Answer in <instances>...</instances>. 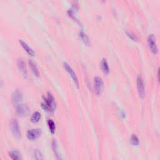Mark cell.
<instances>
[{
	"label": "cell",
	"mask_w": 160,
	"mask_h": 160,
	"mask_svg": "<svg viewBox=\"0 0 160 160\" xmlns=\"http://www.w3.org/2000/svg\"><path fill=\"white\" fill-rule=\"evenodd\" d=\"M48 125L51 133H55L56 130V126L54 121H53L52 120H49L48 121Z\"/></svg>",
	"instance_id": "cell-19"
},
{
	"label": "cell",
	"mask_w": 160,
	"mask_h": 160,
	"mask_svg": "<svg viewBox=\"0 0 160 160\" xmlns=\"http://www.w3.org/2000/svg\"><path fill=\"white\" fill-rule=\"evenodd\" d=\"M40 119H41L40 113H39L38 112H36L33 114L31 120L33 123H37L38 122H39Z\"/></svg>",
	"instance_id": "cell-17"
},
{
	"label": "cell",
	"mask_w": 160,
	"mask_h": 160,
	"mask_svg": "<svg viewBox=\"0 0 160 160\" xmlns=\"http://www.w3.org/2000/svg\"><path fill=\"white\" fill-rule=\"evenodd\" d=\"M41 134V131L40 129H32L28 131L27 134V138L30 140H35L37 138H38Z\"/></svg>",
	"instance_id": "cell-8"
},
{
	"label": "cell",
	"mask_w": 160,
	"mask_h": 160,
	"mask_svg": "<svg viewBox=\"0 0 160 160\" xmlns=\"http://www.w3.org/2000/svg\"><path fill=\"white\" fill-rule=\"evenodd\" d=\"M16 112L19 116H26L30 115V109L24 104H19L16 108Z\"/></svg>",
	"instance_id": "cell-3"
},
{
	"label": "cell",
	"mask_w": 160,
	"mask_h": 160,
	"mask_svg": "<svg viewBox=\"0 0 160 160\" xmlns=\"http://www.w3.org/2000/svg\"><path fill=\"white\" fill-rule=\"evenodd\" d=\"M52 149L53 152H54L55 156H56V158L57 160H63L62 156L60 153V151L58 150V146L57 141L55 140H53L52 141Z\"/></svg>",
	"instance_id": "cell-12"
},
{
	"label": "cell",
	"mask_w": 160,
	"mask_h": 160,
	"mask_svg": "<svg viewBox=\"0 0 160 160\" xmlns=\"http://www.w3.org/2000/svg\"><path fill=\"white\" fill-rule=\"evenodd\" d=\"M23 99V94L22 92L19 90H15L12 94V101L15 104L19 103Z\"/></svg>",
	"instance_id": "cell-9"
},
{
	"label": "cell",
	"mask_w": 160,
	"mask_h": 160,
	"mask_svg": "<svg viewBox=\"0 0 160 160\" xmlns=\"http://www.w3.org/2000/svg\"><path fill=\"white\" fill-rule=\"evenodd\" d=\"M19 43L21 45V46L23 48V49L27 52V53L28 55H30V56H32V57H34L35 55V51L33 50V49L30 47L27 43H26L25 41H24L23 40H19Z\"/></svg>",
	"instance_id": "cell-10"
},
{
	"label": "cell",
	"mask_w": 160,
	"mask_h": 160,
	"mask_svg": "<svg viewBox=\"0 0 160 160\" xmlns=\"http://www.w3.org/2000/svg\"><path fill=\"white\" fill-rule=\"evenodd\" d=\"M101 69L103 70V71L106 73V74H108L110 71V69H109V66H108V63L107 62V61H106V59L103 58L101 61Z\"/></svg>",
	"instance_id": "cell-13"
},
{
	"label": "cell",
	"mask_w": 160,
	"mask_h": 160,
	"mask_svg": "<svg viewBox=\"0 0 160 160\" xmlns=\"http://www.w3.org/2000/svg\"><path fill=\"white\" fill-rule=\"evenodd\" d=\"M11 131L13 137L16 139H19L21 137V133L19 123L16 119H12L10 123Z\"/></svg>",
	"instance_id": "cell-2"
},
{
	"label": "cell",
	"mask_w": 160,
	"mask_h": 160,
	"mask_svg": "<svg viewBox=\"0 0 160 160\" xmlns=\"http://www.w3.org/2000/svg\"><path fill=\"white\" fill-rule=\"evenodd\" d=\"M29 65H30V67L31 68L32 71L34 73V74L36 76H39L40 72H39V70H38L36 64L32 60H29Z\"/></svg>",
	"instance_id": "cell-14"
},
{
	"label": "cell",
	"mask_w": 160,
	"mask_h": 160,
	"mask_svg": "<svg viewBox=\"0 0 160 160\" xmlns=\"http://www.w3.org/2000/svg\"><path fill=\"white\" fill-rule=\"evenodd\" d=\"M94 86H95V90L96 95H101L104 89V83L101 78L99 76L95 77Z\"/></svg>",
	"instance_id": "cell-4"
},
{
	"label": "cell",
	"mask_w": 160,
	"mask_h": 160,
	"mask_svg": "<svg viewBox=\"0 0 160 160\" xmlns=\"http://www.w3.org/2000/svg\"><path fill=\"white\" fill-rule=\"evenodd\" d=\"M17 65H18V67L19 71L23 74V75L24 77H27L28 71H27V69H26V64H25L24 61L21 59H19L17 61Z\"/></svg>",
	"instance_id": "cell-11"
},
{
	"label": "cell",
	"mask_w": 160,
	"mask_h": 160,
	"mask_svg": "<svg viewBox=\"0 0 160 160\" xmlns=\"http://www.w3.org/2000/svg\"><path fill=\"white\" fill-rule=\"evenodd\" d=\"M79 36L85 44H90V41L89 37L88 36V35L86 34V33L83 30H82L79 32Z\"/></svg>",
	"instance_id": "cell-16"
},
{
	"label": "cell",
	"mask_w": 160,
	"mask_h": 160,
	"mask_svg": "<svg viewBox=\"0 0 160 160\" xmlns=\"http://www.w3.org/2000/svg\"><path fill=\"white\" fill-rule=\"evenodd\" d=\"M63 66H64L65 69L66 70V71L69 73V74L71 76V78H72V79L73 80V82H74L75 85L77 86V88H79L78 79L76 74L74 73V71L73 69V68L70 66V65L68 63H66V62L63 63Z\"/></svg>",
	"instance_id": "cell-6"
},
{
	"label": "cell",
	"mask_w": 160,
	"mask_h": 160,
	"mask_svg": "<svg viewBox=\"0 0 160 160\" xmlns=\"http://www.w3.org/2000/svg\"><path fill=\"white\" fill-rule=\"evenodd\" d=\"M9 154L12 160H22L21 154L18 151H11Z\"/></svg>",
	"instance_id": "cell-15"
},
{
	"label": "cell",
	"mask_w": 160,
	"mask_h": 160,
	"mask_svg": "<svg viewBox=\"0 0 160 160\" xmlns=\"http://www.w3.org/2000/svg\"><path fill=\"white\" fill-rule=\"evenodd\" d=\"M41 106L47 112H53L56 108V103L54 97L51 93H48L44 98Z\"/></svg>",
	"instance_id": "cell-1"
},
{
	"label": "cell",
	"mask_w": 160,
	"mask_h": 160,
	"mask_svg": "<svg viewBox=\"0 0 160 160\" xmlns=\"http://www.w3.org/2000/svg\"><path fill=\"white\" fill-rule=\"evenodd\" d=\"M126 35H127V36H128L130 39H131V40H133V41H137V40H138V38H137V35H136L134 33H133L132 32L127 31V32H126Z\"/></svg>",
	"instance_id": "cell-21"
},
{
	"label": "cell",
	"mask_w": 160,
	"mask_h": 160,
	"mask_svg": "<svg viewBox=\"0 0 160 160\" xmlns=\"http://www.w3.org/2000/svg\"><path fill=\"white\" fill-rule=\"evenodd\" d=\"M137 84V89H138L139 95L141 98H143L145 96V95H146L145 87V83H144L143 79L140 75L138 76Z\"/></svg>",
	"instance_id": "cell-5"
},
{
	"label": "cell",
	"mask_w": 160,
	"mask_h": 160,
	"mask_svg": "<svg viewBox=\"0 0 160 160\" xmlns=\"http://www.w3.org/2000/svg\"><path fill=\"white\" fill-rule=\"evenodd\" d=\"M148 46L151 49V51L154 53V54H156L158 51V48L157 46V44H156V38L154 36V35L151 34L148 36Z\"/></svg>",
	"instance_id": "cell-7"
},
{
	"label": "cell",
	"mask_w": 160,
	"mask_h": 160,
	"mask_svg": "<svg viewBox=\"0 0 160 160\" xmlns=\"http://www.w3.org/2000/svg\"><path fill=\"white\" fill-rule=\"evenodd\" d=\"M0 160H1V159H0Z\"/></svg>",
	"instance_id": "cell-22"
},
{
	"label": "cell",
	"mask_w": 160,
	"mask_h": 160,
	"mask_svg": "<svg viewBox=\"0 0 160 160\" xmlns=\"http://www.w3.org/2000/svg\"><path fill=\"white\" fill-rule=\"evenodd\" d=\"M131 142L133 145L137 146L139 145V139L135 135H133L131 137Z\"/></svg>",
	"instance_id": "cell-20"
},
{
	"label": "cell",
	"mask_w": 160,
	"mask_h": 160,
	"mask_svg": "<svg viewBox=\"0 0 160 160\" xmlns=\"http://www.w3.org/2000/svg\"><path fill=\"white\" fill-rule=\"evenodd\" d=\"M33 155L36 160H44V157L41 152L38 149H35L33 151Z\"/></svg>",
	"instance_id": "cell-18"
}]
</instances>
